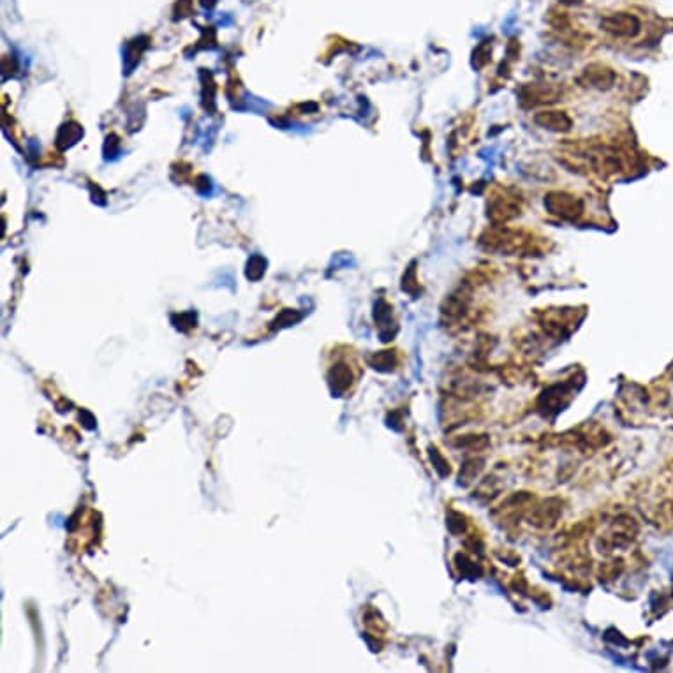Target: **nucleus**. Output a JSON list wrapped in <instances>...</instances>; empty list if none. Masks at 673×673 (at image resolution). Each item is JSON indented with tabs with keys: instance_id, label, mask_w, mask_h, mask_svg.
<instances>
[{
	"instance_id": "obj_1",
	"label": "nucleus",
	"mask_w": 673,
	"mask_h": 673,
	"mask_svg": "<svg viewBox=\"0 0 673 673\" xmlns=\"http://www.w3.org/2000/svg\"><path fill=\"white\" fill-rule=\"evenodd\" d=\"M356 382V374H354L353 365L347 363L346 360L336 361L328 370V385H330L334 395H342L351 390V385Z\"/></svg>"
},
{
	"instance_id": "obj_2",
	"label": "nucleus",
	"mask_w": 673,
	"mask_h": 673,
	"mask_svg": "<svg viewBox=\"0 0 673 673\" xmlns=\"http://www.w3.org/2000/svg\"><path fill=\"white\" fill-rule=\"evenodd\" d=\"M601 27L615 35H635L638 32L640 23L631 14H611L601 21Z\"/></svg>"
},
{
	"instance_id": "obj_3",
	"label": "nucleus",
	"mask_w": 673,
	"mask_h": 673,
	"mask_svg": "<svg viewBox=\"0 0 673 673\" xmlns=\"http://www.w3.org/2000/svg\"><path fill=\"white\" fill-rule=\"evenodd\" d=\"M549 209L552 210L554 213H559L561 217H566V219H575L580 212H582V203L576 201L573 196L568 194H556L550 196L549 198Z\"/></svg>"
},
{
	"instance_id": "obj_4",
	"label": "nucleus",
	"mask_w": 673,
	"mask_h": 673,
	"mask_svg": "<svg viewBox=\"0 0 673 673\" xmlns=\"http://www.w3.org/2000/svg\"><path fill=\"white\" fill-rule=\"evenodd\" d=\"M536 120L539 124H543L545 127L549 129H556V131H564V129H569V118L566 115H562L559 112H549V113H542Z\"/></svg>"
},
{
	"instance_id": "obj_5",
	"label": "nucleus",
	"mask_w": 673,
	"mask_h": 673,
	"mask_svg": "<svg viewBox=\"0 0 673 673\" xmlns=\"http://www.w3.org/2000/svg\"><path fill=\"white\" fill-rule=\"evenodd\" d=\"M370 365L378 370H392L393 365H395V356H393L392 351H382V353H378L375 356L368 358Z\"/></svg>"
},
{
	"instance_id": "obj_6",
	"label": "nucleus",
	"mask_w": 673,
	"mask_h": 673,
	"mask_svg": "<svg viewBox=\"0 0 673 673\" xmlns=\"http://www.w3.org/2000/svg\"><path fill=\"white\" fill-rule=\"evenodd\" d=\"M264 267H267V261L259 256H254L252 259L249 261V264H247V277H249L250 281H257V279L263 277L264 270H267Z\"/></svg>"
}]
</instances>
